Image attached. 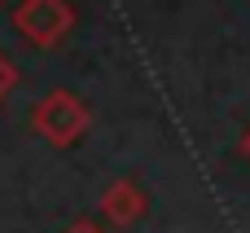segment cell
<instances>
[{"mask_svg": "<svg viewBox=\"0 0 250 233\" xmlns=\"http://www.w3.org/2000/svg\"><path fill=\"white\" fill-rule=\"evenodd\" d=\"M88 128H92V110H88L83 97H75L70 88H48V93L31 106V132L44 137V141L57 145V150L83 141Z\"/></svg>", "mask_w": 250, "mask_h": 233, "instance_id": "obj_1", "label": "cell"}, {"mask_svg": "<svg viewBox=\"0 0 250 233\" xmlns=\"http://www.w3.org/2000/svg\"><path fill=\"white\" fill-rule=\"evenodd\" d=\"M237 150H242V154H246V159H250V128H246V132H242V141H237Z\"/></svg>", "mask_w": 250, "mask_h": 233, "instance_id": "obj_6", "label": "cell"}, {"mask_svg": "<svg viewBox=\"0 0 250 233\" xmlns=\"http://www.w3.org/2000/svg\"><path fill=\"white\" fill-rule=\"evenodd\" d=\"M13 88H18V66H13V62H9V57L0 53V101H4V97H9Z\"/></svg>", "mask_w": 250, "mask_h": 233, "instance_id": "obj_4", "label": "cell"}, {"mask_svg": "<svg viewBox=\"0 0 250 233\" xmlns=\"http://www.w3.org/2000/svg\"><path fill=\"white\" fill-rule=\"evenodd\" d=\"M0 4H4V0H0Z\"/></svg>", "mask_w": 250, "mask_h": 233, "instance_id": "obj_7", "label": "cell"}, {"mask_svg": "<svg viewBox=\"0 0 250 233\" xmlns=\"http://www.w3.org/2000/svg\"><path fill=\"white\" fill-rule=\"evenodd\" d=\"M62 233H105V229H101L97 220H70V225H66Z\"/></svg>", "mask_w": 250, "mask_h": 233, "instance_id": "obj_5", "label": "cell"}, {"mask_svg": "<svg viewBox=\"0 0 250 233\" xmlns=\"http://www.w3.org/2000/svg\"><path fill=\"white\" fill-rule=\"evenodd\" d=\"M97 211L114 225V229H132V225H141V216L149 211V198H145V189H141V181H132V176H119V181H110L105 189H101V198H97Z\"/></svg>", "mask_w": 250, "mask_h": 233, "instance_id": "obj_3", "label": "cell"}, {"mask_svg": "<svg viewBox=\"0 0 250 233\" xmlns=\"http://www.w3.org/2000/svg\"><path fill=\"white\" fill-rule=\"evenodd\" d=\"M9 18H13V31L35 48H57L75 26V9L66 0H18Z\"/></svg>", "mask_w": 250, "mask_h": 233, "instance_id": "obj_2", "label": "cell"}]
</instances>
